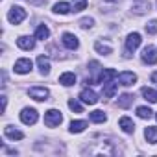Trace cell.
Listing matches in <instances>:
<instances>
[{"label": "cell", "mask_w": 157, "mask_h": 157, "mask_svg": "<svg viewBox=\"0 0 157 157\" xmlns=\"http://www.w3.org/2000/svg\"><path fill=\"white\" fill-rule=\"evenodd\" d=\"M61 122H63L61 111H57V109H48V111L44 113V124H46L48 128H56V126H59Z\"/></svg>", "instance_id": "6da1fadb"}, {"label": "cell", "mask_w": 157, "mask_h": 157, "mask_svg": "<svg viewBox=\"0 0 157 157\" xmlns=\"http://www.w3.org/2000/svg\"><path fill=\"white\" fill-rule=\"evenodd\" d=\"M24 19H26V10H22L21 6H13L8 13V21L11 24H21Z\"/></svg>", "instance_id": "7a4b0ae2"}, {"label": "cell", "mask_w": 157, "mask_h": 157, "mask_svg": "<svg viewBox=\"0 0 157 157\" xmlns=\"http://www.w3.org/2000/svg\"><path fill=\"white\" fill-rule=\"evenodd\" d=\"M37 118H39V113H37L33 107H24L22 113H21V120H22V124H26V126H33V124L37 122Z\"/></svg>", "instance_id": "3957f363"}, {"label": "cell", "mask_w": 157, "mask_h": 157, "mask_svg": "<svg viewBox=\"0 0 157 157\" xmlns=\"http://www.w3.org/2000/svg\"><path fill=\"white\" fill-rule=\"evenodd\" d=\"M140 33H137V32H133V33H129L128 35V39H126V50H128V54H126V57L129 56V52H133V50H137L139 48V44H140Z\"/></svg>", "instance_id": "277c9868"}, {"label": "cell", "mask_w": 157, "mask_h": 157, "mask_svg": "<svg viewBox=\"0 0 157 157\" xmlns=\"http://www.w3.org/2000/svg\"><path fill=\"white\" fill-rule=\"evenodd\" d=\"M32 67H33L32 59H28V57H21V59H17L13 70H15L17 74H28V72L32 70Z\"/></svg>", "instance_id": "5b68a950"}, {"label": "cell", "mask_w": 157, "mask_h": 157, "mask_svg": "<svg viewBox=\"0 0 157 157\" xmlns=\"http://www.w3.org/2000/svg\"><path fill=\"white\" fill-rule=\"evenodd\" d=\"M140 59H142V63H146V65H155V63H157V50H155L153 46H146V48L142 50V54H140Z\"/></svg>", "instance_id": "8992f818"}, {"label": "cell", "mask_w": 157, "mask_h": 157, "mask_svg": "<svg viewBox=\"0 0 157 157\" xmlns=\"http://www.w3.org/2000/svg\"><path fill=\"white\" fill-rule=\"evenodd\" d=\"M28 94H30V98H33V100H37V102H44V100H48V89L46 87H32L30 91H28Z\"/></svg>", "instance_id": "52a82bcc"}, {"label": "cell", "mask_w": 157, "mask_h": 157, "mask_svg": "<svg viewBox=\"0 0 157 157\" xmlns=\"http://www.w3.org/2000/svg\"><path fill=\"white\" fill-rule=\"evenodd\" d=\"M117 80H118V83L120 85H124V87H129V85H133L135 82H137V74H133V72H120L118 76H117Z\"/></svg>", "instance_id": "ba28073f"}, {"label": "cell", "mask_w": 157, "mask_h": 157, "mask_svg": "<svg viewBox=\"0 0 157 157\" xmlns=\"http://www.w3.org/2000/svg\"><path fill=\"white\" fill-rule=\"evenodd\" d=\"M80 100L83 102V104H89V105H94L96 102H98V94L93 91V89H83L82 93H80Z\"/></svg>", "instance_id": "9c48e42d"}, {"label": "cell", "mask_w": 157, "mask_h": 157, "mask_svg": "<svg viewBox=\"0 0 157 157\" xmlns=\"http://www.w3.org/2000/svg\"><path fill=\"white\" fill-rule=\"evenodd\" d=\"M118 74L113 70V68H104L102 72H100V76H98V83H102V85H105V83H109V82H113L115 78H117Z\"/></svg>", "instance_id": "30bf717a"}, {"label": "cell", "mask_w": 157, "mask_h": 157, "mask_svg": "<svg viewBox=\"0 0 157 157\" xmlns=\"http://www.w3.org/2000/svg\"><path fill=\"white\" fill-rule=\"evenodd\" d=\"M61 41H63V44H65L68 50H76L78 46H80V41H78V37H76L74 33H63Z\"/></svg>", "instance_id": "8fae6325"}, {"label": "cell", "mask_w": 157, "mask_h": 157, "mask_svg": "<svg viewBox=\"0 0 157 157\" xmlns=\"http://www.w3.org/2000/svg\"><path fill=\"white\" fill-rule=\"evenodd\" d=\"M17 44H19V48H22V50H33V48H35V39H33V37H28V35H21V37L17 39Z\"/></svg>", "instance_id": "7c38bea8"}, {"label": "cell", "mask_w": 157, "mask_h": 157, "mask_svg": "<svg viewBox=\"0 0 157 157\" xmlns=\"http://www.w3.org/2000/svg\"><path fill=\"white\" fill-rule=\"evenodd\" d=\"M59 83L65 85V87L74 85V83H76V74H74V72H63V74L59 76Z\"/></svg>", "instance_id": "4fadbf2b"}, {"label": "cell", "mask_w": 157, "mask_h": 157, "mask_svg": "<svg viewBox=\"0 0 157 157\" xmlns=\"http://www.w3.org/2000/svg\"><path fill=\"white\" fill-rule=\"evenodd\" d=\"M118 126H120L122 131H126V133H133V131H135V124H133V120H131L129 117H122V118L118 120Z\"/></svg>", "instance_id": "5bb4252c"}, {"label": "cell", "mask_w": 157, "mask_h": 157, "mask_svg": "<svg viewBox=\"0 0 157 157\" xmlns=\"http://www.w3.org/2000/svg\"><path fill=\"white\" fill-rule=\"evenodd\" d=\"M4 135H6L8 139H13V140H21V139H24V133L19 131V129H13L11 126H6V128H4Z\"/></svg>", "instance_id": "9a60e30c"}, {"label": "cell", "mask_w": 157, "mask_h": 157, "mask_svg": "<svg viewBox=\"0 0 157 157\" xmlns=\"http://www.w3.org/2000/svg\"><path fill=\"white\" fill-rule=\"evenodd\" d=\"M37 65H39V70H41V74H43V76L50 74V61H48V57L39 56V57H37Z\"/></svg>", "instance_id": "2e32d148"}, {"label": "cell", "mask_w": 157, "mask_h": 157, "mask_svg": "<svg viewBox=\"0 0 157 157\" xmlns=\"http://www.w3.org/2000/svg\"><path fill=\"white\" fill-rule=\"evenodd\" d=\"M135 13H139V15H142V13H146V11H150V2L148 0H140V2H133V8H131Z\"/></svg>", "instance_id": "e0dca14e"}, {"label": "cell", "mask_w": 157, "mask_h": 157, "mask_svg": "<svg viewBox=\"0 0 157 157\" xmlns=\"http://www.w3.org/2000/svg\"><path fill=\"white\" fill-rule=\"evenodd\" d=\"M117 94V83L115 82H109L104 85V91H102V96L104 98H113Z\"/></svg>", "instance_id": "ac0fdd59"}, {"label": "cell", "mask_w": 157, "mask_h": 157, "mask_svg": "<svg viewBox=\"0 0 157 157\" xmlns=\"http://www.w3.org/2000/svg\"><path fill=\"white\" fill-rule=\"evenodd\" d=\"M140 94H142L144 100H148L150 104H155V102H157V93H155L153 89H150V87H142V89H140Z\"/></svg>", "instance_id": "d6986e66"}, {"label": "cell", "mask_w": 157, "mask_h": 157, "mask_svg": "<svg viewBox=\"0 0 157 157\" xmlns=\"http://www.w3.org/2000/svg\"><path fill=\"white\" fill-rule=\"evenodd\" d=\"M144 137H146V140H148L150 144H155V142H157V128H155V126L146 128V129H144Z\"/></svg>", "instance_id": "ffe728a7"}, {"label": "cell", "mask_w": 157, "mask_h": 157, "mask_svg": "<svg viewBox=\"0 0 157 157\" xmlns=\"http://www.w3.org/2000/svg\"><path fill=\"white\" fill-rule=\"evenodd\" d=\"M85 128H87L85 120H72L70 122V133H82Z\"/></svg>", "instance_id": "44dd1931"}, {"label": "cell", "mask_w": 157, "mask_h": 157, "mask_svg": "<svg viewBox=\"0 0 157 157\" xmlns=\"http://www.w3.org/2000/svg\"><path fill=\"white\" fill-rule=\"evenodd\" d=\"M133 94H129V93H126V94H122L120 98H118V107H122V109H128L131 104H133Z\"/></svg>", "instance_id": "7402d4cb"}, {"label": "cell", "mask_w": 157, "mask_h": 157, "mask_svg": "<svg viewBox=\"0 0 157 157\" xmlns=\"http://www.w3.org/2000/svg\"><path fill=\"white\" fill-rule=\"evenodd\" d=\"M68 11H70V4L68 2H57V4H54V13L67 15Z\"/></svg>", "instance_id": "603a6c76"}, {"label": "cell", "mask_w": 157, "mask_h": 157, "mask_svg": "<svg viewBox=\"0 0 157 157\" xmlns=\"http://www.w3.org/2000/svg\"><path fill=\"white\" fill-rule=\"evenodd\" d=\"M89 118H91L93 122H96V124H102V122H105V120H107V117H105V113H104V111H100V109H96V111H93V113L89 115Z\"/></svg>", "instance_id": "cb8c5ba5"}, {"label": "cell", "mask_w": 157, "mask_h": 157, "mask_svg": "<svg viewBox=\"0 0 157 157\" xmlns=\"http://www.w3.org/2000/svg\"><path fill=\"white\" fill-rule=\"evenodd\" d=\"M48 37H50V30H48L44 24H41V26L37 28V32H35V39L44 41V39H48Z\"/></svg>", "instance_id": "d4e9b609"}, {"label": "cell", "mask_w": 157, "mask_h": 157, "mask_svg": "<svg viewBox=\"0 0 157 157\" xmlns=\"http://www.w3.org/2000/svg\"><path fill=\"white\" fill-rule=\"evenodd\" d=\"M94 48H96V52L102 54V56H109V54H113V48L107 46V44H102V43H96Z\"/></svg>", "instance_id": "484cf974"}, {"label": "cell", "mask_w": 157, "mask_h": 157, "mask_svg": "<svg viewBox=\"0 0 157 157\" xmlns=\"http://www.w3.org/2000/svg\"><path fill=\"white\" fill-rule=\"evenodd\" d=\"M68 107H70L74 113H83V107H82V104L78 102V100H74V98H70V100H68Z\"/></svg>", "instance_id": "4316f807"}, {"label": "cell", "mask_w": 157, "mask_h": 157, "mask_svg": "<svg viewBox=\"0 0 157 157\" xmlns=\"http://www.w3.org/2000/svg\"><path fill=\"white\" fill-rule=\"evenodd\" d=\"M137 115H139L140 118H150V117L153 115V111H151L150 107H144V105H142V107H137Z\"/></svg>", "instance_id": "83f0119b"}, {"label": "cell", "mask_w": 157, "mask_h": 157, "mask_svg": "<svg viewBox=\"0 0 157 157\" xmlns=\"http://www.w3.org/2000/svg\"><path fill=\"white\" fill-rule=\"evenodd\" d=\"M87 8V0H76V2H74V6H72V11H83Z\"/></svg>", "instance_id": "f1b7e54d"}, {"label": "cell", "mask_w": 157, "mask_h": 157, "mask_svg": "<svg viewBox=\"0 0 157 157\" xmlns=\"http://www.w3.org/2000/svg\"><path fill=\"white\" fill-rule=\"evenodd\" d=\"M146 33H150V35L157 33V21H155V19H153V21H150V22L146 24Z\"/></svg>", "instance_id": "f546056e"}, {"label": "cell", "mask_w": 157, "mask_h": 157, "mask_svg": "<svg viewBox=\"0 0 157 157\" xmlns=\"http://www.w3.org/2000/svg\"><path fill=\"white\" fill-rule=\"evenodd\" d=\"M93 24H94V19H91V17H87V19H82V21H80V26H82V28H91Z\"/></svg>", "instance_id": "4dcf8cb0"}, {"label": "cell", "mask_w": 157, "mask_h": 157, "mask_svg": "<svg viewBox=\"0 0 157 157\" xmlns=\"http://www.w3.org/2000/svg\"><path fill=\"white\" fill-rule=\"evenodd\" d=\"M155 117H157V115H155Z\"/></svg>", "instance_id": "1f68e13d"}]
</instances>
